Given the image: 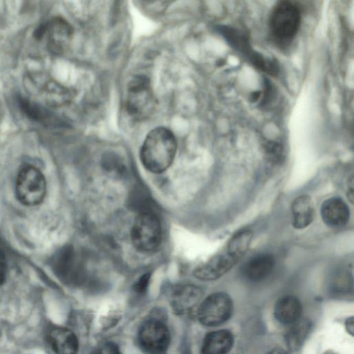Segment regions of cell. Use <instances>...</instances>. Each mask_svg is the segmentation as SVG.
<instances>
[{"mask_svg":"<svg viewBox=\"0 0 354 354\" xmlns=\"http://www.w3.org/2000/svg\"><path fill=\"white\" fill-rule=\"evenodd\" d=\"M321 216L326 225L340 227L349 218V209L346 203L337 197L326 200L321 207Z\"/></svg>","mask_w":354,"mask_h":354,"instance_id":"5bb4252c","label":"cell"},{"mask_svg":"<svg viewBox=\"0 0 354 354\" xmlns=\"http://www.w3.org/2000/svg\"><path fill=\"white\" fill-rule=\"evenodd\" d=\"M91 354H121L119 347L113 342H106L95 348Z\"/></svg>","mask_w":354,"mask_h":354,"instance_id":"603a6c76","label":"cell"},{"mask_svg":"<svg viewBox=\"0 0 354 354\" xmlns=\"http://www.w3.org/2000/svg\"><path fill=\"white\" fill-rule=\"evenodd\" d=\"M15 193L18 201L26 206L39 205L44 201L46 193L44 176L35 166H24L16 178Z\"/></svg>","mask_w":354,"mask_h":354,"instance_id":"3957f363","label":"cell"},{"mask_svg":"<svg viewBox=\"0 0 354 354\" xmlns=\"http://www.w3.org/2000/svg\"><path fill=\"white\" fill-rule=\"evenodd\" d=\"M234 344V337L225 329L207 333L203 342L202 354H227Z\"/></svg>","mask_w":354,"mask_h":354,"instance_id":"2e32d148","label":"cell"},{"mask_svg":"<svg viewBox=\"0 0 354 354\" xmlns=\"http://www.w3.org/2000/svg\"><path fill=\"white\" fill-rule=\"evenodd\" d=\"M7 262L5 254L0 248V286L2 285L6 278Z\"/></svg>","mask_w":354,"mask_h":354,"instance_id":"d4e9b609","label":"cell"},{"mask_svg":"<svg viewBox=\"0 0 354 354\" xmlns=\"http://www.w3.org/2000/svg\"><path fill=\"white\" fill-rule=\"evenodd\" d=\"M268 354H288L285 350L281 348H274Z\"/></svg>","mask_w":354,"mask_h":354,"instance_id":"4316f807","label":"cell"},{"mask_svg":"<svg viewBox=\"0 0 354 354\" xmlns=\"http://www.w3.org/2000/svg\"><path fill=\"white\" fill-rule=\"evenodd\" d=\"M292 224L296 229H304L313 222L315 215L311 197L306 194L297 197L291 205Z\"/></svg>","mask_w":354,"mask_h":354,"instance_id":"e0dca14e","label":"cell"},{"mask_svg":"<svg viewBox=\"0 0 354 354\" xmlns=\"http://www.w3.org/2000/svg\"><path fill=\"white\" fill-rule=\"evenodd\" d=\"M218 30L227 42L236 50L248 56L252 64L259 70L266 71L270 64V59L263 57L252 48L248 37L242 31L228 26H220Z\"/></svg>","mask_w":354,"mask_h":354,"instance_id":"ba28073f","label":"cell"},{"mask_svg":"<svg viewBox=\"0 0 354 354\" xmlns=\"http://www.w3.org/2000/svg\"><path fill=\"white\" fill-rule=\"evenodd\" d=\"M47 338L56 354L77 353V338L69 329L61 326L53 327L48 330Z\"/></svg>","mask_w":354,"mask_h":354,"instance_id":"4fadbf2b","label":"cell"},{"mask_svg":"<svg viewBox=\"0 0 354 354\" xmlns=\"http://www.w3.org/2000/svg\"><path fill=\"white\" fill-rule=\"evenodd\" d=\"M274 264V258L272 254H261L248 261L244 267V274L250 281H259L270 274Z\"/></svg>","mask_w":354,"mask_h":354,"instance_id":"ac0fdd59","label":"cell"},{"mask_svg":"<svg viewBox=\"0 0 354 354\" xmlns=\"http://www.w3.org/2000/svg\"><path fill=\"white\" fill-rule=\"evenodd\" d=\"M239 261V259L225 252L198 266L194 271V275L203 281L215 280L226 274Z\"/></svg>","mask_w":354,"mask_h":354,"instance_id":"30bf717a","label":"cell"},{"mask_svg":"<svg viewBox=\"0 0 354 354\" xmlns=\"http://www.w3.org/2000/svg\"><path fill=\"white\" fill-rule=\"evenodd\" d=\"M203 296L202 290L194 285H178L171 291L169 301L173 310L178 315L193 310Z\"/></svg>","mask_w":354,"mask_h":354,"instance_id":"8fae6325","label":"cell"},{"mask_svg":"<svg viewBox=\"0 0 354 354\" xmlns=\"http://www.w3.org/2000/svg\"><path fill=\"white\" fill-rule=\"evenodd\" d=\"M156 106V100L151 83L147 77L136 75L127 87L126 109L135 119L142 120L149 117Z\"/></svg>","mask_w":354,"mask_h":354,"instance_id":"5b68a950","label":"cell"},{"mask_svg":"<svg viewBox=\"0 0 354 354\" xmlns=\"http://www.w3.org/2000/svg\"><path fill=\"white\" fill-rule=\"evenodd\" d=\"M133 246L142 252L156 250L162 241V228L159 219L153 212H141L136 217L131 231Z\"/></svg>","mask_w":354,"mask_h":354,"instance_id":"277c9868","label":"cell"},{"mask_svg":"<svg viewBox=\"0 0 354 354\" xmlns=\"http://www.w3.org/2000/svg\"><path fill=\"white\" fill-rule=\"evenodd\" d=\"M346 328H347V330L348 333H350L351 335L353 333V317H351L346 320Z\"/></svg>","mask_w":354,"mask_h":354,"instance_id":"484cf974","label":"cell"},{"mask_svg":"<svg viewBox=\"0 0 354 354\" xmlns=\"http://www.w3.org/2000/svg\"><path fill=\"white\" fill-rule=\"evenodd\" d=\"M77 263L73 248L65 246L55 254L52 266L55 272L62 279L75 281L77 280L80 275V268Z\"/></svg>","mask_w":354,"mask_h":354,"instance_id":"7c38bea8","label":"cell"},{"mask_svg":"<svg viewBox=\"0 0 354 354\" xmlns=\"http://www.w3.org/2000/svg\"><path fill=\"white\" fill-rule=\"evenodd\" d=\"M138 341L146 352L151 354L162 353L167 349L170 342L169 329L160 320H147L139 330Z\"/></svg>","mask_w":354,"mask_h":354,"instance_id":"52a82bcc","label":"cell"},{"mask_svg":"<svg viewBox=\"0 0 354 354\" xmlns=\"http://www.w3.org/2000/svg\"><path fill=\"white\" fill-rule=\"evenodd\" d=\"M300 23V10L291 1H279L272 9L269 18L270 31L279 42H290L296 35Z\"/></svg>","mask_w":354,"mask_h":354,"instance_id":"7a4b0ae2","label":"cell"},{"mask_svg":"<svg viewBox=\"0 0 354 354\" xmlns=\"http://www.w3.org/2000/svg\"><path fill=\"white\" fill-rule=\"evenodd\" d=\"M290 326L285 336L286 344L290 351H296L302 346L308 335L311 323L308 319H300Z\"/></svg>","mask_w":354,"mask_h":354,"instance_id":"d6986e66","label":"cell"},{"mask_svg":"<svg viewBox=\"0 0 354 354\" xmlns=\"http://www.w3.org/2000/svg\"><path fill=\"white\" fill-rule=\"evenodd\" d=\"M302 306L294 296H284L279 299L274 307V316L281 324L291 325L301 319Z\"/></svg>","mask_w":354,"mask_h":354,"instance_id":"9a60e30c","label":"cell"},{"mask_svg":"<svg viewBox=\"0 0 354 354\" xmlns=\"http://www.w3.org/2000/svg\"><path fill=\"white\" fill-rule=\"evenodd\" d=\"M252 236L253 234L249 230L237 232L229 241L226 252L240 260L248 251Z\"/></svg>","mask_w":354,"mask_h":354,"instance_id":"ffe728a7","label":"cell"},{"mask_svg":"<svg viewBox=\"0 0 354 354\" xmlns=\"http://www.w3.org/2000/svg\"><path fill=\"white\" fill-rule=\"evenodd\" d=\"M150 279V274L145 273L140 277L133 286L134 290L138 293H145L147 289Z\"/></svg>","mask_w":354,"mask_h":354,"instance_id":"cb8c5ba5","label":"cell"},{"mask_svg":"<svg viewBox=\"0 0 354 354\" xmlns=\"http://www.w3.org/2000/svg\"><path fill=\"white\" fill-rule=\"evenodd\" d=\"M266 153L270 160L277 162L282 157V147L277 142H270L266 145Z\"/></svg>","mask_w":354,"mask_h":354,"instance_id":"7402d4cb","label":"cell"},{"mask_svg":"<svg viewBox=\"0 0 354 354\" xmlns=\"http://www.w3.org/2000/svg\"><path fill=\"white\" fill-rule=\"evenodd\" d=\"M177 149L174 133L165 127H156L147 136L140 149V160L151 172L161 173L172 163Z\"/></svg>","mask_w":354,"mask_h":354,"instance_id":"6da1fadb","label":"cell"},{"mask_svg":"<svg viewBox=\"0 0 354 354\" xmlns=\"http://www.w3.org/2000/svg\"><path fill=\"white\" fill-rule=\"evenodd\" d=\"M19 105L25 114L32 120L45 121L50 117L47 111L28 99L20 97Z\"/></svg>","mask_w":354,"mask_h":354,"instance_id":"44dd1931","label":"cell"},{"mask_svg":"<svg viewBox=\"0 0 354 354\" xmlns=\"http://www.w3.org/2000/svg\"><path fill=\"white\" fill-rule=\"evenodd\" d=\"M233 311V302L225 292H215L209 295L199 305L197 317L206 326H219L227 321Z\"/></svg>","mask_w":354,"mask_h":354,"instance_id":"8992f818","label":"cell"},{"mask_svg":"<svg viewBox=\"0 0 354 354\" xmlns=\"http://www.w3.org/2000/svg\"><path fill=\"white\" fill-rule=\"evenodd\" d=\"M73 33L71 25L62 17H55L45 24L44 35H47V46L55 54H62L68 48Z\"/></svg>","mask_w":354,"mask_h":354,"instance_id":"9c48e42d","label":"cell"}]
</instances>
